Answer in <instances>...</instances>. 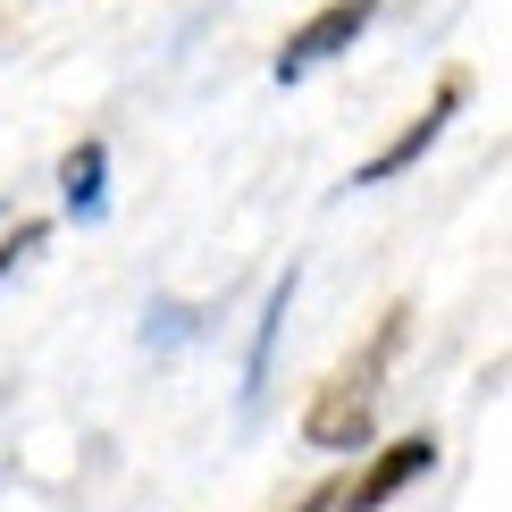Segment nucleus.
<instances>
[{
	"mask_svg": "<svg viewBox=\"0 0 512 512\" xmlns=\"http://www.w3.org/2000/svg\"><path fill=\"white\" fill-rule=\"evenodd\" d=\"M26 252H42V219H17V236H0V277H9Z\"/></svg>",
	"mask_w": 512,
	"mask_h": 512,
	"instance_id": "obj_7",
	"label": "nucleus"
},
{
	"mask_svg": "<svg viewBox=\"0 0 512 512\" xmlns=\"http://www.w3.org/2000/svg\"><path fill=\"white\" fill-rule=\"evenodd\" d=\"M59 202L76 210V219H101V202H110V143L84 135L68 160H59Z\"/></svg>",
	"mask_w": 512,
	"mask_h": 512,
	"instance_id": "obj_5",
	"label": "nucleus"
},
{
	"mask_svg": "<svg viewBox=\"0 0 512 512\" xmlns=\"http://www.w3.org/2000/svg\"><path fill=\"white\" fill-rule=\"evenodd\" d=\"M328 504H336V496H328V487H319V496H311V504H303V512H328Z\"/></svg>",
	"mask_w": 512,
	"mask_h": 512,
	"instance_id": "obj_8",
	"label": "nucleus"
},
{
	"mask_svg": "<svg viewBox=\"0 0 512 512\" xmlns=\"http://www.w3.org/2000/svg\"><path fill=\"white\" fill-rule=\"evenodd\" d=\"M429 462H437V445H429V437H395L387 454H378L370 471H361V479L345 487V512H378V504H395L403 487H412L420 471H429Z\"/></svg>",
	"mask_w": 512,
	"mask_h": 512,
	"instance_id": "obj_4",
	"label": "nucleus"
},
{
	"mask_svg": "<svg viewBox=\"0 0 512 512\" xmlns=\"http://www.w3.org/2000/svg\"><path fill=\"white\" fill-rule=\"evenodd\" d=\"M370 17H378V0H328L319 17H303V26L277 42V84H294L303 68H319V59H336V51H353Z\"/></svg>",
	"mask_w": 512,
	"mask_h": 512,
	"instance_id": "obj_2",
	"label": "nucleus"
},
{
	"mask_svg": "<svg viewBox=\"0 0 512 512\" xmlns=\"http://www.w3.org/2000/svg\"><path fill=\"white\" fill-rule=\"evenodd\" d=\"M286 303H294V269L269 286V303H261V328H252V361H244V403H261V387H269V353H277V319H286Z\"/></svg>",
	"mask_w": 512,
	"mask_h": 512,
	"instance_id": "obj_6",
	"label": "nucleus"
},
{
	"mask_svg": "<svg viewBox=\"0 0 512 512\" xmlns=\"http://www.w3.org/2000/svg\"><path fill=\"white\" fill-rule=\"evenodd\" d=\"M395 319H403V311H395ZM395 319H387V336L370 345L361 370H336L328 387L311 395V412H303V437H311V445H361V437H370V370L395 353Z\"/></svg>",
	"mask_w": 512,
	"mask_h": 512,
	"instance_id": "obj_1",
	"label": "nucleus"
},
{
	"mask_svg": "<svg viewBox=\"0 0 512 512\" xmlns=\"http://www.w3.org/2000/svg\"><path fill=\"white\" fill-rule=\"evenodd\" d=\"M462 93H471V76H445L437 93H429V110H420L412 126H403V135H395L378 160H361V168H353V185H387V177H403V168H412V160H420V152H429V143L445 135V118L462 110Z\"/></svg>",
	"mask_w": 512,
	"mask_h": 512,
	"instance_id": "obj_3",
	"label": "nucleus"
}]
</instances>
